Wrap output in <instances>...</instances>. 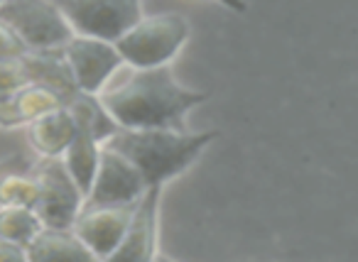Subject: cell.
Here are the masks:
<instances>
[{
    "mask_svg": "<svg viewBox=\"0 0 358 262\" xmlns=\"http://www.w3.org/2000/svg\"><path fill=\"white\" fill-rule=\"evenodd\" d=\"M96 96L118 128H185L187 115L209 99V91L182 86L169 64H123Z\"/></svg>",
    "mask_w": 358,
    "mask_h": 262,
    "instance_id": "cell-1",
    "label": "cell"
},
{
    "mask_svg": "<svg viewBox=\"0 0 358 262\" xmlns=\"http://www.w3.org/2000/svg\"><path fill=\"white\" fill-rule=\"evenodd\" d=\"M216 138L219 130L189 133L185 128H115L103 145L123 154L150 189L164 187L169 179L187 172Z\"/></svg>",
    "mask_w": 358,
    "mask_h": 262,
    "instance_id": "cell-2",
    "label": "cell"
},
{
    "mask_svg": "<svg viewBox=\"0 0 358 262\" xmlns=\"http://www.w3.org/2000/svg\"><path fill=\"white\" fill-rule=\"evenodd\" d=\"M192 35V22L182 13L145 15L113 42L125 66H162L182 52Z\"/></svg>",
    "mask_w": 358,
    "mask_h": 262,
    "instance_id": "cell-3",
    "label": "cell"
},
{
    "mask_svg": "<svg viewBox=\"0 0 358 262\" xmlns=\"http://www.w3.org/2000/svg\"><path fill=\"white\" fill-rule=\"evenodd\" d=\"M0 20L20 37L27 52L62 50L74 35L55 0H3Z\"/></svg>",
    "mask_w": 358,
    "mask_h": 262,
    "instance_id": "cell-4",
    "label": "cell"
},
{
    "mask_svg": "<svg viewBox=\"0 0 358 262\" xmlns=\"http://www.w3.org/2000/svg\"><path fill=\"white\" fill-rule=\"evenodd\" d=\"M74 35L115 42L143 17L140 0H55Z\"/></svg>",
    "mask_w": 358,
    "mask_h": 262,
    "instance_id": "cell-5",
    "label": "cell"
},
{
    "mask_svg": "<svg viewBox=\"0 0 358 262\" xmlns=\"http://www.w3.org/2000/svg\"><path fill=\"white\" fill-rule=\"evenodd\" d=\"M35 177L40 184L35 211L45 226L71 228L76 213L84 206V194L76 187L71 174L62 164L59 157H40L35 164Z\"/></svg>",
    "mask_w": 358,
    "mask_h": 262,
    "instance_id": "cell-6",
    "label": "cell"
},
{
    "mask_svg": "<svg viewBox=\"0 0 358 262\" xmlns=\"http://www.w3.org/2000/svg\"><path fill=\"white\" fill-rule=\"evenodd\" d=\"M62 57L69 66L76 91L81 94H99L110 76L123 66L113 42L86 35H71L62 47Z\"/></svg>",
    "mask_w": 358,
    "mask_h": 262,
    "instance_id": "cell-7",
    "label": "cell"
},
{
    "mask_svg": "<svg viewBox=\"0 0 358 262\" xmlns=\"http://www.w3.org/2000/svg\"><path fill=\"white\" fill-rule=\"evenodd\" d=\"M140 172L115 150L101 145L96 174L84 196V203L94 206H113V203H133L145 191Z\"/></svg>",
    "mask_w": 358,
    "mask_h": 262,
    "instance_id": "cell-8",
    "label": "cell"
},
{
    "mask_svg": "<svg viewBox=\"0 0 358 262\" xmlns=\"http://www.w3.org/2000/svg\"><path fill=\"white\" fill-rule=\"evenodd\" d=\"M133 203H113V206L84 203L81 211L76 213L74 223H71V231L89 247L94 260H108L113 255L125 228H128Z\"/></svg>",
    "mask_w": 358,
    "mask_h": 262,
    "instance_id": "cell-9",
    "label": "cell"
},
{
    "mask_svg": "<svg viewBox=\"0 0 358 262\" xmlns=\"http://www.w3.org/2000/svg\"><path fill=\"white\" fill-rule=\"evenodd\" d=\"M159 198L162 187H150L140 194L133 203L130 221L120 238L118 247L108 260L113 262H150L157 255V221H159Z\"/></svg>",
    "mask_w": 358,
    "mask_h": 262,
    "instance_id": "cell-10",
    "label": "cell"
},
{
    "mask_svg": "<svg viewBox=\"0 0 358 262\" xmlns=\"http://www.w3.org/2000/svg\"><path fill=\"white\" fill-rule=\"evenodd\" d=\"M66 105L64 96L42 84H27L10 94L0 96V128H20L30 125L47 110Z\"/></svg>",
    "mask_w": 358,
    "mask_h": 262,
    "instance_id": "cell-11",
    "label": "cell"
},
{
    "mask_svg": "<svg viewBox=\"0 0 358 262\" xmlns=\"http://www.w3.org/2000/svg\"><path fill=\"white\" fill-rule=\"evenodd\" d=\"M30 143L40 157H62L76 133V120L66 105L47 110L27 125Z\"/></svg>",
    "mask_w": 358,
    "mask_h": 262,
    "instance_id": "cell-12",
    "label": "cell"
},
{
    "mask_svg": "<svg viewBox=\"0 0 358 262\" xmlns=\"http://www.w3.org/2000/svg\"><path fill=\"white\" fill-rule=\"evenodd\" d=\"M27 260H94L89 247L79 240L71 228H52L42 226L40 233L27 242Z\"/></svg>",
    "mask_w": 358,
    "mask_h": 262,
    "instance_id": "cell-13",
    "label": "cell"
},
{
    "mask_svg": "<svg viewBox=\"0 0 358 262\" xmlns=\"http://www.w3.org/2000/svg\"><path fill=\"white\" fill-rule=\"evenodd\" d=\"M101 154V140L96 138L91 130H86L84 125L76 123V133L71 138V143L66 145L64 154H62V164L66 167V172L71 174V179L76 182V187L81 189V194L86 196L91 187V179L96 174V164H99Z\"/></svg>",
    "mask_w": 358,
    "mask_h": 262,
    "instance_id": "cell-14",
    "label": "cell"
},
{
    "mask_svg": "<svg viewBox=\"0 0 358 262\" xmlns=\"http://www.w3.org/2000/svg\"><path fill=\"white\" fill-rule=\"evenodd\" d=\"M37 184L35 169L27 167V162L13 164L10 169L0 174V206L3 203H17V206H32L37 203Z\"/></svg>",
    "mask_w": 358,
    "mask_h": 262,
    "instance_id": "cell-15",
    "label": "cell"
},
{
    "mask_svg": "<svg viewBox=\"0 0 358 262\" xmlns=\"http://www.w3.org/2000/svg\"><path fill=\"white\" fill-rule=\"evenodd\" d=\"M42 226L45 223L32 206H17V203L0 206V238H6V240L27 247V242L40 233Z\"/></svg>",
    "mask_w": 358,
    "mask_h": 262,
    "instance_id": "cell-16",
    "label": "cell"
},
{
    "mask_svg": "<svg viewBox=\"0 0 358 262\" xmlns=\"http://www.w3.org/2000/svg\"><path fill=\"white\" fill-rule=\"evenodd\" d=\"M27 84H30V71H27L25 52L15 57H0V96Z\"/></svg>",
    "mask_w": 358,
    "mask_h": 262,
    "instance_id": "cell-17",
    "label": "cell"
},
{
    "mask_svg": "<svg viewBox=\"0 0 358 262\" xmlns=\"http://www.w3.org/2000/svg\"><path fill=\"white\" fill-rule=\"evenodd\" d=\"M25 45L20 42V37L6 25V22L0 20V57H15V54H22Z\"/></svg>",
    "mask_w": 358,
    "mask_h": 262,
    "instance_id": "cell-18",
    "label": "cell"
},
{
    "mask_svg": "<svg viewBox=\"0 0 358 262\" xmlns=\"http://www.w3.org/2000/svg\"><path fill=\"white\" fill-rule=\"evenodd\" d=\"M20 262V260H27L25 255V247L17 245L13 240H6V238H0V262Z\"/></svg>",
    "mask_w": 358,
    "mask_h": 262,
    "instance_id": "cell-19",
    "label": "cell"
},
{
    "mask_svg": "<svg viewBox=\"0 0 358 262\" xmlns=\"http://www.w3.org/2000/svg\"><path fill=\"white\" fill-rule=\"evenodd\" d=\"M214 3H219L221 8H226V10H231V13H238V15L248 13V3H245V0H214Z\"/></svg>",
    "mask_w": 358,
    "mask_h": 262,
    "instance_id": "cell-20",
    "label": "cell"
},
{
    "mask_svg": "<svg viewBox=\"0 0 358 262\" xmlns=\"http://www.w3.org/2000/svg\"><path fill=\"white\" fill-rule=\"evenodd\" d=\"M20 162H25L22 157H6V159H0V174L6 172V169H10L13 164H20Z\"/></svg>",
    "mask_w": 358,
    "mask_h": 262,
    "instance_id": "cell-21",
    "label": "cell"
},
{
    "mask_svg": "<svg viewBox=\"0 0 358 262\" xmlns=\"http://www.w3.org/2000/svg\"><path fill=\"white\" fill-rule=\"evenodd\" d=\"M0 3H3V0H0Z\"/></svg>",
    "mask_w": 358,
    "mask_h": 262,
    "instance_id": "cell-22",
    "label": "cell"
}]
</instances>
